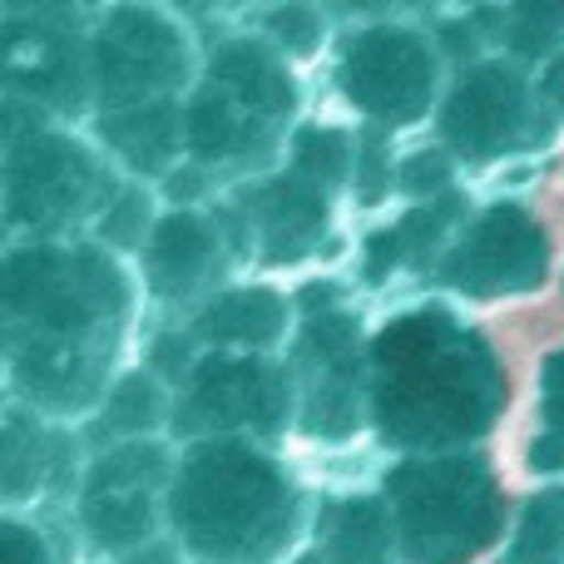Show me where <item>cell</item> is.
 <instances>
[{
  "mask_svg": "<svg viewBox=\"0 0 564 564\" xmlns=\"http://www.w3.org/2000/svg\"><path fill=\"white\" fill-rule=\"evenodd\" d=\"M154 416H159V397L149 387V377H129L115 391V401H109V421L119 431H144V426H154Z\"/></svg>",
  "mask_w": 564,
  "mask_h": 564,
  "instance_id": "obj_19",
  "label": "cell"
},
{
  "mask_svg": "<svg viewBox=\"0 0 564 564\" xmlns=\"http://www.w3.org/2000/svg\"><path fill=\"white\" fill-rule=\"evenodd\" d=\"M520 119H525V89L506 69H480L446 105V139L466 154H496L516 144Z\"/></svg>",
  "mask_w": 564,
  "mask_h": 564,
  "instance_id": "obj_10",
  "label": "cell"
},
{
  "mask_svg": "<svg viewBox=\"0 0 564 564\" xmlns=\"http://www.w3.org/2000/svg\"><path fill=\"white\" fill-rule=\"evenodd\" d=\"M253 214L263 224L268 253L297 258L322 228V188L302 184V178H278L263 194H253Z\"/></svg>",
  "mask_w": 564,
  "mask_h": 564,
  "instance_id": "obj_12",
  "label": "cell"
},
{
  "mask_svg": "<svg viewBox=\"0 0 564 564\" xmlns=\"http://www.w3.org/2000/svg\"><path fill=\"white\" fill-rule=\"evenodd\" d=\"M0 564H45V545L35 535H25L20 525H6V550H0Z\"/></svg>",
  "mask_w": 564,
  "mask_h": 564,
  "instance_id": "obj_24",
  "label": "cell"
},
{
  "mask_svg": "<svg viewBox=\"0 0 564 564\" xmlns=\"http://www.w3.org/2000/svg\"><path fill=\"white\" fill-rule=\"evenodd\" d=\"M391 530L377 506H347L332 520V560L337 564H387Z\"/></svg>",
  "mask_w": 564,
  "mask_h": 564,
  "instance_id": "obj_15",
  "label": "cell"
},
{
  "mask_svg": "<svg viewBox=\"0 0 564 564\" xmlns=\"http://www.w3.org/2000/svg\"><path fill=\"white\" fill-rule=\"evenodd\" d=\"M268 30L292 50H312V40H317V20H312L307 10H278V15L268 20Z\"/></svg>",
  "mask_w": 564,
  "mask_h": 564,
  "instance_id": "obj_21",
  "label": "cell"
},
{
  "mask_svg": "<svg viewBox=\"0 0 564 564\" xmlns=\"http://www.w3.org/2000/svg\"><path fill=\"white\" fill-rule=\"evenodd\" d=\"M564 545V500H540L525 516V530H520V550H525V564H540L535 555H555Z\"/></svg>",
  "mask_w": 564,
  "mask_h": 564,
  "instance_id": "obj_17",
  "label": "cell"
},
{
  "mask_svg": "<svg viewBox=\"0 0 564 564\" xmlns=\"http://www.w3.org/2000/svg\"><path fill=\"white\" fill-rule=\"evenodd\" d=\"M174 510L188 540L214 560H253L258 550L282 540L288 525L278 470L243 446H208L188 460Z\"/></svg>",
  "mask_w": 564,
  "mask_h": 564,
  "instance_id": "obj_2",
  "label": "cell"
},
{
  "mask_svg": "<svg viewBox=\"0 0 564 564\" xmlns=\"http://www.w3.org/2000/svg\"><path fill=\"white\" fill-rule=\"evenodd\" d=\"M105 134L115 149H124L139 169H159L174 149V115L169 109H144V115H109Z\"/></svg>",
  "mask_w": 564,
  "mask_h": 564,
  "instance_id": "obj_16",
  "label": "cell"
},
{
  "mask_svg": "<svg viewBox=\"0 0 564 564\" xmlns=\"http://www.w3.org/2000/svg\"><path fill=\"white\" fill-rule=\"evenodd\" d=\"M347 95L387 124H411L431 95V55L406 30H371L347 50Z\"/></svg>",
  "mask_w": 564,
  "mask_h": 564,
  "instance_id": "obj_5",
  "label": "cell"
},
{
  "mask_svg": "<svg viewBox=\"0 0 564 564\" xmlns=\"http://www.w3.org/2000/svg\"><path fill=\"white\" fill-rule=\"evenodd\" d=\"M401 184H406L411 194H431L436 184H446V159L441 154H416L406 169H401Z\"/></svg>",
  "mask_w": 564,
  "mask_h": 564,
  "instance_id": "obj_22",
  "label": "cell"
},
{
  "mask_svg": "<svg viewBox=\"0 0 564 564\" xmlns=\"http://www.w3.org/2000/svg\"><path fill=\"white\" fill-rule=\"evenodd\" d=\"M214 258H218V238L204 218H188L174 214L159 224L154 248H149V273H154V288L169 292V297H184L194 292L198 282L214 273Z\"/></svg>",
  "mask_w": 564,
  "mask_h": 564,
  "instance_id": "obj_11",
  "label": "cell"
},
{
  "mask_svg": "<svg viewBox=\"0 0 564 564\" xmlns=\"http://www.w3.org/2000/svg\"><path fill=\"white\" fill-rule=\"evenodd\" d=\"M550 95H555L560 105H564V59H555V65H550Z\"/></svg>",
  "mask_w": 564,
  "mask_h": 564,
  "instance_id": "obj_25",
  "label": "cell"
},
{
  "mask_svg": "<svg viewBox=\"0 0 564 564\" xmlns=\"http://www.w3.org/2000/svg\"><path fill=\"white\" fill-rule=\"evenodd\" d=\"M545 268V243H540L535 224L516 208H496L480 218V228L460 243L451 258V278L470 292H506V288H530Z\"/></svg>",
  "mask_w": 564,
  "mask_h": 564,
  "instance_id": "obj_7",
  "label": "cell"
},
{
  "mask_svg": "<svg viewBox=\"0 0 564 564\" xmlns=\"http://www.w3.org/2000/svg\"><path fill=\"white\" fill-rule=\"evenodd\" d=\"M288 109V75L258 45H234L218 55L214 79L188 109V144L204 159L248 154V149L263 144V129Z\"/></svg>",
  "mask_w": 564,
  "mask_h": 564,
  "instance_id": "obj_4",
  "label": "cell"
},
{
  "mask_svg": "<svg viewBox=\"0 0 564 564\" xmlns=\"http://www.w3.org/2000/svg\"><path fill=\"white\" fill-rule=\"evenodd\" d=\"M282 332V302L273 292H234L204 312V337L238 341V347H263Z\"/></svg>",
  "mask_w": 564,
  "mask_h": 564,
  "instance_id": "obj_13",
  "label": "cell"
},
{
  "mask_svg": "<svg viewBox=\"0 0 564 564\" xmlns=\"http://www.w3.org/2000/svg\"><path fill=\"white\" fill-rule=\"evenodd\" d=\"M381 426L391 441H460L496 411V371L480 341H466L446 312H416L381 337Z\"/></svg>",
  "mask_w": 564,
  "mask_h": 564,
  "instance_id": "obj_1",
  "label": "cell"
},
{
  "mask_svg": "<svg viewBox=\"0 0 564 564\" xmlns=\"http://www.w3.org/2000/svg\"><path fill=\"white\" fill-rule=\"evenodd\" d=\"M178 75V35L164 20L144 15V10H124L109 20L105 40H99V85L109 99L134 105V99L164 89Z\"/></svg>",
  "mask_w": 564,
  "mask_h": 564,
  "instance_id": "obj_6",
  "label": "cell"
},
{
  "mask_svg": "<svg viewBox=\"0 0 564 564\" xmlns=\"http://www.w3.org/2000/svg\"><path fill=\"white\" fill-rule=\"evenodd\" d=\"M401 545L421 564H460L496 530V490L470 460L406 466L391 476Z\"/></svg>",
  "mask_w": 564,
  "mask_h": 564,
  "instance_id": "obj_3",
  "label": "cell"
},
{
  "mask_svg": "<svg viewBox=\"0 0 564 564\" xmlns=\"http://www.w3.org/2000/svg\"><path fill=\"white\" fill-rule=\"evenodd\" d=\"M297 159H302V174L341 178L347 174V139L332 134V129H307L297 139Z\"/></svg>",
  "mask_w": 564,
  "mask_h": 564,
  "instance_id": "obj_18",
  "label": "cell"
},
{
  "mask_svg": "<svg viewBox=\"0 0 564 564\" xmlns=\"http://www.w3.org/2000/svg\"><path fill=\"white\" fill-rule=\"evenodd\" d=\"M119 204H124V214L115 208V214H109V224H105V234L115 238V243H134L139 224H144V214H149V208H144V194H124Z\"/></svg>",
  "mask_w": 564,
  "mask_h": 564,
  "instance_id": "obj_23",
  "label": "cell"
},
{
  "mask_svg": "<svg viewBox=\"0 0 564 564\" xmlns=\"http://www.w3.org/2000/svg\"><path fill=\"white\" fill-rule=\"evenodd\" d=\"M89 184H95V169H89L85 149L35 134L10 159V214L30 218V224H50L59 214H75Z\"/></svg>",
  "mask_w": 564,
  "mask_h": 564,
  "instance_id": "obj_8",
  "label": "cell"
},
{
  "mask_svg": "<svg viewBox=\"0 0 564 564\" xmlns=\"http://www.w3.org/2000/svg\"><path fill=\"white\" fill-rule=\"evenodd\" d=\"M89 530L99 545L124 550L154 530V506L144 490H109V496H89Z\"/></svg>",
  "mask_w": 564,
  "mask_h": 564,
  "instance_id": "obj_14",
  "label": "cell"
},
{
  "mask_svg": "<svg viewBox=\"0 0 564 564\" xmlns=\"http://www.w3.org/2000/svg\"><path fill=\"white\" fill-rule=\"evenodd\" d=\"M550 441L535 451V466H560L564 460V351L550 361Z\"/></svg>",
  "mask_w": 564,
  "mask_h": 564,
  "instance_id": "obj_20",
  "label": "cell"
},
{
  "mask_svg": "<svg viewBox=\"0 0 564 564\" xmlns=\"http://www.w3.org/2000/svg\"><path fill=\"white\" fill-rule=\"evenodd\" d=\"M188 416L204 426H278L282 421V377L263 361H208L194 381Z\"/></svg>",
  "mask_w": 564,
  "mask_h": 564,
  "instance_id": "obj_9",
  "label": "cell"
}]
</instances>
